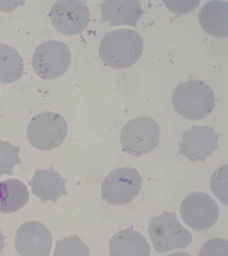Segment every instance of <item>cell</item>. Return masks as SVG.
I'll list each match as a JSON object with an SVG mask.
<instances>
[{
	"instance_id": "cell-21",
	"label": "cell",
	"mask_w": 228,
	"mask_h": 256,
	"mask_svg": "<svg viewBox=\"0 0 228 256\" xmlns=\"http://www.w3.org/2000/svg\"><path fill=\"white\" fill-rule=\"evenodd\" d=\"M166 7L170 11L175 14H186L192 12L197 8L199 2H165L163 1Z\"/></svg>"
},
{
	"instance_id": "cell-14",
	"label": "cell",
	"mask_w": 228,
	"mask_h": 256,
	"mask_svg": "<svg viewBox=\"0 0 228 256\" xmlns=\"http://www.w3.org/2000/svg\"><path fill=\"white\" fill-rule=\"evenodd\" d=\"M111 256H150L151 249L143 234L133 229L117 232L109 243Z\"/></svg>"
},
{
	"instance_id": "cell-3",
	"label": "cell",
	"mask_w": 228,
	"mask_h": 256,
	"mask_svg": "<svg viewBox=\"0 0 228 256\" xmlns=\"http://www.w3.org/2000/svg\"><path fill=\"white\" fill-rule=\"evenodd\" d=\"M148 232L154 248L160 254L185 250L193 240L191 232L181 225L177 214L166 210L162 211L161 216L151 218Z\"/></svg>"
},
{
	"instance_id": "cell-10",
	"label": "cell",
	"mask_w": 228,
	"mask_h": 256,
	"mask_svg": "<svg viewBox=\"0 0 228 256\" xmlns=\"http://www.w3.org/2000/svg\"><path fill=\"white\" fill-rule=\"evenodd\" d=\"M183 140L178 144V154L185 156L192 163L203 162L219 148L218 140L221 134L216 133L212 126L193 125L191 130L182 133Z\"/></svg>"
},
{
	"instance_id": "cell-5",
	"label": "cell",
	"mask_w": 228,
	"mask_h": 256,
	"mask_svg": "<svg viewBox=\"0 0 228 256\" xmlns=\"http://www.w3.org/2000/svg\"><path fill=\"white\" fill-rule=\"evenodd\" d=\"M159 126L153 118L139 117L128 122L121 132V144L126 153L140 157L159 143Z\"/></svg>"
},
{
	"instance_id": "cell-20",
	"label": "cell",
	"mask_w": 228,
	"mask_h": 256,
	"mask_svg": "<svg viewBox=\"0 0 228 256\" xmlns=\"http://www.w3.org/2000/svg\"><path fill=\"white\" fill-rule=\"evenodd\" d=\"M198 256H228V242L223 238L209 240L200 250Z\"/></svg>"
},
{
	"instance_id": "cell-23",
	"label": "cell",
	"mask_w": 228,
	"mask_h": 256,
	"mask_svg": "<svg viewBox=\"0 0 228 256\" xmlns=\"http://www.w3.org/2000/svg\"><path fill=\"white\" fill-rule=\"evenodd\" d=\"M167 256H191L190 254L183 252H174V253L170 254Z\"/></svg>"
},
{
	"instance_id": "cell-19",
	"label": "cell",
	"mask_w": 228,
	"mask_h": 256,
	"mask_svg": "<svg viewBox=\"0 0 228 256\" xmlns=\"http://www.w3.org/2000/svg\"><path fill=\"white\" fill-rule=\"evenodd\" d=\"M90 249L81 238L74 235L57 241L53 256H90Z\"/></svg>"
},
{
	"instance_id": "cell-12",
	"label": "cell",
	"mask_w": 228,
	"mask_h": 256,
	"mask_svg": "<svg viewBox=\"0 0 228 256\" xmlns=\"http://www.w3.org/2000/svg\"><path fill=\"white\" fill-rule=\"evenodd\" d=\"M102 22H109V26L127 25L135 28L138 20L145 13L141 2L136 0H107L99 6Z\"/></svg>"
},
{
	"instance_id": "cell-7",
	"label": "cell",
	"mask_w": 228,
	"mask_h": 256,
	"mask_svg": "<svg viewBox=\"0 0 228 256\" xmlns=\"http://www.w3.org/2000/svg\"><path fill=\"white\" fill-rule=\"evenodd\" d=\"M71 63L69 48L63 42L51 40L42 44L33 54V68L44 80L61 77L69 70Z\"/></svg>"
},
{
	"instance_id": "cell-11",
	"label": "cell",
	"mask_w": 228,
	"mask_h": 256,
	"mask_svg": "<svg viewBox=\"0 0 228 256\" xmlns=\"http://www.w3.org/2000/svg\"><path fill=\"white\" fill-rule=\"evenodd\" d=\"M53 236L41 222L29 221L17 230L15 248L20 256H50Z\"/></svg>"
},
{
	"instance_id": "cell-2",
	"label": "cell",
	"mask_w": 228,
	"mask_h": 256,
	"mask_svg": "<svg viewBox=\"0 0 228 256\" xmlns=\"http://www.w3.org/2000/svg\"><path fill=\"white\" fill-rule=\"evenodd\" d=\"M172 104L178 114L186 119H203L213 112L215 94L208 84L200 80L183 82L176 88Z\"/></svg>"
},
{
	"instance_id": "cell-22",
	"label": "cell",
	"mask_w": 228,
	"mask_h": 256,
	"mask_svg": "<svg viewBox=\"0 0 228 256\" xmlns=\"http://www.w3.org/2000/svg\"><path fill=\"white\" fill-rule=\"evenodd\" d=\"M7 236L4 235L0 230V253H3V250H5L7 244H6L5 240L7 239Z\"/></svg>"
},
{
	"instance_id": "cell-15",
	"label": "cell",
	"mask_w": 228,
	"mask_h": 256,
	"mask_svg": "<svg viewBox=\"0 0 228 256\" xmlns=\"http://www.w3.org/2000/svg\"><path fill=\"white\" fill-rule=\"evenodd\" d=\"M228 4L224 1L207 2L199 14L202 29L214 37L223 38L228 36Z\"/></svg>"
},
{
	"instance_id": "cell-4",
	"label": "cell",
	"mask_w": 228,
	"mask_h": 256,
	"mask_svg": "<svg viewBox=\"0 0 228 256\" xmlns=\"http://www.w3.org/2000/svg\"><path fill=\"white\" fill-rule=\"evenodd\" d=\"M68 134V124L65 118L53 112L36 116L27 130V137L31 145L41 151H49L59 147Z\"/></svg>"
},
{
	"instance_id": "cell-9",
	"label": "cell",
	"mask_w": 228,
	"mask_h": 256,
	"mask_svg": "<svg viewBox=\"0 0 228 256\" xmlns=\"http://www.w3.org/2000/svg\"><path fill=\"white\" fill-rule=\"evenodd\" d=\"M52 24L60 33L75 36L89 25L90 12L85 2L79 0H60L54 4L50 13Z\"/></svg>"
},
{
	"instance_id": "cell-16",
	"label": "cell",
	"mask_w": 228,
	"mask_h": 256,
	"mask_svg": "<svg viewBox=\"0 0 228 256\" xmlns=\"http://www.w3.org/2000/svg\"><path fill=\"white\" fill-rule=\"evenodd\" d=\"M29 197V190L21 180L9 179L0 182V213L19 211L27 204Z\"/></svg>"
},
{
	"instance_id": "cell-17",
	"label": "cell",
	"mask_w": 228,
	"mask_h": 256,
	"mask_svg": "<svg viewBox=\"0 0 228 256\" xmlns=\"http://www.w3.org/2000/svg\"><path fill=\"white\" fill-rule=\"evenodd\" d=\"M24 62L21 54L15 48L0 44V82L11 84L23 76Z\"/></svg>"
},
{
	"instance_id": "cell-1",
	"label": "cell",
	"mask_w": 228,
	"mask_h": 256,
	"mask_svg": "<svg viewBox=\"0 0 228 256\" xmlns=\"http://www.w3.org/2000/svg\"><path fill=\"white\" fill-rule=\"evenodd\" d=\"M144 49L143 39L130 29L113 30L102 40L99 55L102 62L113 69H125L140 59Z\"/></svg>"
},
{
	"instance_id": "cell-13",
	"label": "cell",
	"mask_w": 228,
	"mask_h": 256,
	"mask_svg": "<svg viewBox=\"0 0 228 256\" xmlns=\"http://www.w3.org/2000/svg\"><path fill=\"white\" fill-rule=\"evenodd\" d=\"M67 181L51 167L47 170H37L29 184L34 195L41 198L43 203L49 201L56 203L60 197L67 195Z\"/></svg>"
},
{
	"instance_id": "cell-8",
	"label": "cell",
	"mask_w": 228,
	"mask_h": 256,
	"mask_svg": "<svg viewBox=\"0 0 228 256\" xmlns=\"http://www.w3.org/2000/svg\"><path fill=\"white\" fill-rule=\"evenodd\" d=\"M184 223L195 230H205L217 222L219 216L217 204L209 194L194 192L186 196L180 206Z\"/></svg>"
},
{
	"instance_id": "cell-18",
	"label": "cell",
	"mask_w": 228,
	"mask_h": 256,
	"mask_svg": "<svg viewBox=\"0 0 228 256\" xmlns=\"http://www.w3.org/2000/svg\"><path fill=\"white\" fill-rule=\"evenodd\" d=\"M20 150L19 146L0 139V178L5 174L13 176L15 166L22 164Z\"/></svg>"
},
{
	"instance_id": "cell-6",
	"label": "cell",
	"mask_w": 228,
	"mask_h": 256,
	"mask_svg": "<svg viewBox=\"0 0 228 256\" xmlns=\"http://www.w3.org/2000/svg\"><path fill=\"white\" fill-rule=\"evenodd\" d=\"M143 179L137 170L117 168L111 172L101 186V196L110 205L123 206L133 201L141 189Z\"/></svg>"
}]
</instances>
